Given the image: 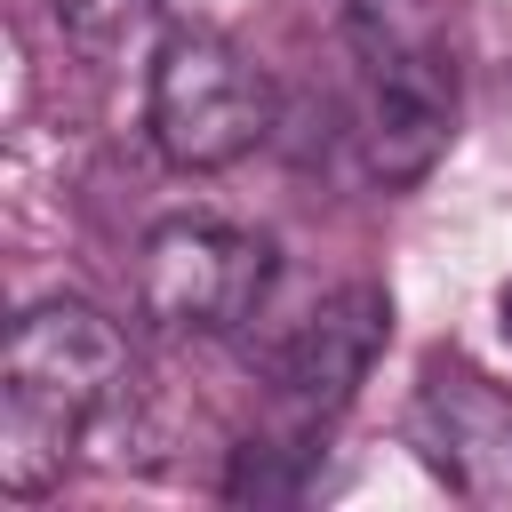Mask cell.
<instances>
[{"instance_id":"obj_3","label":"cell","mask_w":512,"mask_h":512,"mask_svg":"<svg viewBox=\"0 0 512 512\" xmlns=\"http://www.w3.org/2000/svg\"><path fill=\"white\" fill-rule=\"evenodd\" d=\"M264 288H272V240L208 216L160 224L136 264V312L160 336H232L240 320H256Z\"/></svg>"},{"instance_id":"obj_8","label":"cell","mask_w":512,"mask_h":512,"mask_svg":"<svg viewBox=\"0 0 512 512\" xmlns=\"http://www.w3.org/2000/svg\"><path fill=\"white\" fill-rule=\"evenodd\" d=\"M48 16H56V32H64L88 64H120V56L152 32L160 0H48Z\"/></svg>"},{"instance_id":"obj_2","label":"cell","mask_w":512,"mask_h":512,"mask_svg":"<svg viewBox=\"0 0 512 512\" xmlns=\"http://www.w3.org/2000/svg\"><path fill=\"white\" fill-rule=\"evenodd\" d=\"M272 136V80L224 32H168L152 56V144L176 168H232Z\"/></svg>"},{"instance_id":"obj_1","label":"cell","mask_w":512,"mask_h":512,"mask_svg":"<svg viewBox=\"0 0 512 512\" xmlns=\"http://www.w3.org/2000/svg\"><path fill=\"white\" fill-rule=\"evenodd\" d=\"M120 400H128V336L80 296L32 304L0 344V488L48 496L80 432Z\"/></svg>"},{"instance_id":"obj_6","label":"cell","mask_w":512,"mask_h":512,"mask_svg":"<svg viewBox=\"0 0 512 512\" xmlns=\"http://www.w3.org/2000/svg\"><path fill=\"white\" fill-rule=\"evenodd\" d=\"M456 136V64L448 56H384L360 64V160L376 184H416Z\"/></svg>"},{"instance_id":"obj_9","label":"cell","mask_w":512,"mask_h":512,"mask_svg":"<svg viewBox=\"0 0 512 512\" xmlns=\"http://www.w3.org/2000/svg\"><path fill=\"white\" fill-rule=\"evenodd\" d=\"M496 328H504V344H512V280L496 288Z\"/></svg>"},{"instance_id":"obj_5","label":"cell","mask_w":512,"mask_h":512,"mask_svg":"<svg viewBox=\"0 0 512 512\" xmlns=\"http://www.w3.org/2000/svg\"><path fill=\"white\" fill-rule=\"evenodd\" d=\"M384 336H392V296H384L376 280H344V288H328V296L280 336V352H272V384H280V400L304 408V416L344 408V400L360 392V376L376 368Z\"/></svg>"},{"instance_id":"obj_7","label":"cell","mask_w":512,"mask_h":512,"mask_svg":"<svg viewBox=\"0 0 512 512\" xmlns=\"http://www.w3.org/2000/svg\"><path fill=\"white\" fill-rule=\"evenodd\" d=\"M344 32H352L360 64L448 56V0H344Z\"/></svg>"},{"instance_id":"obj_4","label":"cell","mask_w":512,"mask_h":512,"mask_svg":"<svg viewBox=\"0 0 512 512\" xmlns=\"http://www.w3.org/2000/svg\"><path fill=\"white\" fill-rule=\"evenodd\" d=\"M408 440H416V456H424L464 504H504V496H512V384L480 376L472 360L432 352V360L416 368Z\"/></svg>"}]
</instances>
